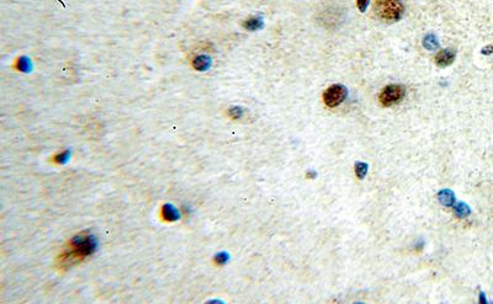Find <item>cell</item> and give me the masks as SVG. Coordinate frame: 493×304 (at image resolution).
I'll use <instances>...</instances> for the list:
<instances>
[{
	"mask_svg": "<svg viewBox=\"0 0 493 304\" xmlns=\"http://www.w3.org/2000/svg\"><path fill=\"white\" fill-rule=\"evenodd\" d=\"M372 9L380 20L388 24L401 20L404 13L402 0H375Z\"/></svg>",
	"mask_w": 493,
	"mask_h": 304,
	"instance_id": "1",
	"label": "cell"
},
{
	"mask_svg": "<svg viewBox=\"0 0 493 304\" xmlns=\"http://www.w3.org/2000/svg\"><path fill=\"white\" fill-rule=\"evenodd\" d=\"M455 212L457 213L459 216H464L465 213L467 212V206H465V205H459V206L455 207Z\"/></svg>",
	"mask_w": 493,
	"mask_h": 304,
	"instance_id": "11",
	"label": "cell"
},
{
	"mask_svg": "<svg viewBox=\"0 0 493 304\" xmlns=\"http://www.w3.org/2000/svg\"><path fill=\"white\" fill-rule=\"evenodd\" d=\"M438 43H437V40H435L434 37L433 36H428V37H426V40H424V46H426L427 48H429V49H433L437 46Z\"/></svg>",
	"mask_w": 493,
	"mask_h": 304,
	"instance_id": "9",
	"label": "cell"
},
{
	"mask_svg": "<svg viewBox=\"0 0 493 304\" xmlns=\"http://www.w3.org/2000/svg\"><path fill=\"white\" fill-rule=\"evenodd\" d=\"M348 96V90L347 87L342 84H333L330 87L324 90L323 92V103L327 108H337L341 104L344 103V100Z\"/></svg>",
	"mask_w": 493,
	"mask_h": 304,
	"instance_id": "3",
	"label": "cell"
},
{
	"mask_svg": "<svg viewBox=\"0 0 493 304\" xmlns=\"http://www.w3.org/2000/svg\"><path fill=\"white\" fill-rule=\"evenodd\" d=\"M456 58V52L451 48L440 49L435 56V64L439 68H446L451 65Z\"/></svg>",
	"mask_w": 493,
	"mask_h": 304,
	"instance_id": "4",
	"label": "cell"
},
{
	"mask_svg": "<svg viewBox=\"0 0 493 304\" xmlns=\"http://www.w3.org/2000/svg\"><path fill=\"white\" fill-rule=\"evenodd\" d=\"M439 199L443 205H446V206H450L451 204L454 202V195L451 191L449 190H444L439 193Z\"/></svg>",
	"mask_w": 493,
	"mask_h": 304,
	"instance_id": "5",
	"label": "cell"
},
{
	"mask_svg": "<svg viewBox=\"0 0 493 304\" xmlns=\"http://www.w3.org/2000/svg\"><path fill=\"white\" fill-rule=\"evenodd\" d=\"M369 2H370V0H357V7H358V9L360 10L361 13L365 12L366 8H368V5H369Z\"/></svg>",
	"mask_w": 493,
	"mask_h": 304,
	"instance_id": "10",
	"label": "cell"
},
{
	"mask_svg": "<svg viewBox=\"0 0 493 304\" xmlns=\"http://www.w3.org/2000/svg\"><path fill=\"white\" fill-rule=\"evenodd\" d=\"M262 26V19L259 18H252L248 19V20L244 23L245 29L251 30V31H254V30H258L259 27Z\"/></svg>",
	"mask_w": 493,
	"mask_h": 304,
	"instance_id": "7",
	"label": "cell"
},
{
	"mask_svg": "<svg viewBox=\"0 0 493 304\" xmlns=\"http://www.w3.org/2000/svg\"><path fill=\"white\" fill-rule=\"evenodd\" d=\"M368 169H369L368 164L361 163V161H359V163L355 164V175H357V177H359L360 180H363L364 177H365L366 172H368Z\"/></svg>",
	"mask_w": 493,
	"mask_h": 304,
	"instance_id": "6",
	"label": "cell"
},
{
	"mask_svg": "<svg viewBox=\"0 0 493 304\" xmlns=\"http://www.w3.org/2000/svg\"><path fill=\"white\" fill-rule=\"evenodd\" d=\"M406 95V89L399 84H391L385 86L379 95V101L383 108H391L396 104L401 103Z\"/></svg>",
	"mask_w": 493,
	"mask_h": 304,
	"instance_id": "2",
	"label": "cell"
},
{
	"mask_svg": "<svg viewBox=\"0 0 493 304\" xmlns=\"http://www.w3.org/2000/svg\"><path fill=\"white\" fill-rule=\"evenodd\" d=\"M195 67L201 70L206 69V68L209 67V58H206V57H200V58H196Z\"/></svg>",
	"mask_w": 493,
	"mask_h": 304,
	"instance_id": "8",
	"label": "cell"
}]
</instances>
